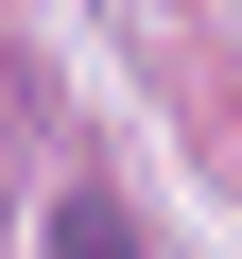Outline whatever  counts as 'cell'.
Masks as SVG:
<instances>
[{
    "label": "cell",
    "mask_w": 242,
    "mask_h": 259,
    "mask_svg": "<svg viewBox=\"0 0 242 259\" xmlns=\"http://www.w3.org/2000/svg\"><path fill=\"white\" fill-rule=\"evenodd\" d=\"M52 259H139V225H121L104 190H69V207H52Z\"/></svg>",
    "instance_id": "obj_1"
}]
</instances>
